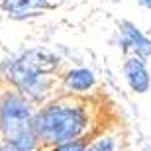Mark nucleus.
Masks as SVG:
<instances>
[{
    "label": "nucleus",
    "mask_w": 151,
    "mask_h": 151,
    "mask_svg": "<svg viewBox=\"0 0 151 151\" xmlns=\"http://www.w3.org/2000/svg\"><path fill=\"white\" fill-rule=\"evenodd\" d=\"M86 126V116L81 108L47 106L34 118V134L45 143H69L81 135Z\"/></svg>",
    "instance_id": "1"
},
{
    "label": "nucleus",
    "mask_w": 151,
    "mask_h": 151,
    "mask_svg": "<svg viewBox=\"0 0 151 151\" xmlns=\"http://www.w3.org/2000/svg\"><path fill=\"white\" fill-rule=\"evenodd\" d=\"M0 126L8 143L28 151L34 145V118L20 94H6L0 102Z\"/></svg>",
    "instance_id": "2"
},
{
    "label": "nucleus",
    "mask_w": 151,
    "mask_h": 151,
    "mask_svg": "<svg viewBox=\"0 0 151 151\" xmlns=\"http://www.w3.org/2000/svg\"><path fill=\"white\" fill-rule=\"evenodd\" d=\"M57 59L47 49H32L24 53L10 69V78L24 90L32 92L39 88V77L51 73L57 67Z\"/></svg>",
    "instance_id": "3"
},
{
    "label": "nucleus",
    "mask_w": 151,
    "mask_h": 151,
    "mask_svg": "<svg viewBox=\"0 0 151 151\" xmlns=\"http://www.w3.org/2000/svg\"><path fill=\"white\" fill-rule=\"evenodd\" d=\"M122 35H124V43L128 45V47H132V49L137 53L139 59L151 55V41L135 28L134 24L124 22L122 24Z\"/></svg>",
    "instance_id": "4"
},
{
    "label": "nucleus",
    "mask_w": 151,
    "mask_h": 151,
    "mask_svg": "<svg viewBox=\"0 0 151 151\" xmlns=\"http://www.w3.org/2000/svg\"><path fill=\"white\" fill-rule=\"evenodd\" d=\"M126 77H128L129 86L135 92H145L149 88V75H147V69L139 57L128 59V63H126Z\"/></svg>",
    "instance_id": "5"
},
{
    "label": "nucleus",
    "mask_w": 151,
    "mask_h": 151,
    "mask_svg": "<svg viewBox=\"0 0 151 151\" xmlns=\"http://www.w3.org/2000/svg\"><path fill=\"white\" fill-rule=\"evenodd\" d=\"M47 0H4V8L14 16H29L43 8Z\"/></svg>",
    "instance_id": "6"
},
{
    "label": "nucleus",
    "mask_w": 151,
    "mask_h": 151,
    "mask_svg": "<svg viewBox=\"0 0 151 151\" xmlns=\"http://www.w3.org/2000/svg\"><path fill=\"white\" fill-rule=\"evenodd\" d=\"M65 83L73 90H88L94 84V75L90 73L88 69H75L67 75Z\"/></svg>",
    "instance_id": "7"
},
{
    "label": "nucleus",
    "mask_w": 151,
    "mask_h": 151,
    "mask_svg": "<svg viewBox=\"0 0 151 151\" xmlns=\"http://www.w3.org/2000/svg\"><path fill=\"white\" fill-rule=\"evenodd\" d=\"M53 151H84V145L81 141H69V143H63V145L55 147Z\"/></svg>",
    "instance_id": "8"
},
{
    "label": "nucleus",
    "mask_w": 151,
    "mask_h": 151,
    "mask_svg": "<svg viewBox=\"0 0 151 151\" xmlns=\"http://www.w3.org/2000/svg\"><path fill=\"white\" fill-rule=\"evenodd\" d=\"M88 151H112V141L110 139H100V141H96Z\"/></svg>",
    "instance_id": "9"
},
{
    "label": "nucleus",
    "mask_w": 151,
    "mask_h": 151,
    "mask_svg": "<svg viewBox=\"0 0 151 151\" xmlns=\"http://www.w3.org/2000/svg\"><path fill=\"white\" fill-rule=\"evenodd\" d=\"M0 151H26V149H22V147H18V145H14V143H2L0 145Z\"/></svg>",
    "instance_id": "10"
},
{
    "label": "nucleus",
    "mask_w": 151,
    "mask_h": 151,
    "mask_svg": "<svg viewBox=\"0 0 151 151\" xmlns=\"http://www.w3.org/2000/svg\"><path fill=\"white\" fill-rule=\"evenodd\" d=\"M143 6H147V8H151V0H139Z\"/></svg>",
    "instance_id": "11"
}]
</instances>
